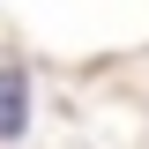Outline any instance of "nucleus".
I'll use <instances>...</instances> for the list:
<instances>
[{"mask_svg": "<svg viewBox=\"0 0 149 149\" xmlns=\"http://www.w3.org/2000/svg\"><path fill=\"white\" fill-rule=\"evenodd\" d=\"M22 119H30V82H22L15 67H0V142L22 134Z\"/></svg>", "mask_w": 149, "mask_h": 149, "instance_id": "obj_1", "label": "nucleus"}]
</instances>
